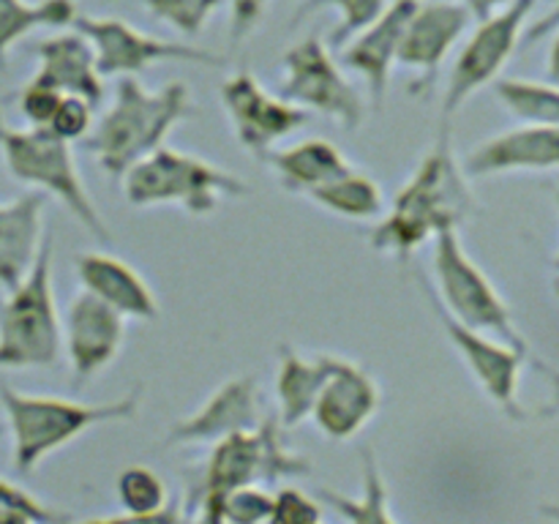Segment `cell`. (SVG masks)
<instances>
[{
    "label": "cell",
    "mask_w": 559,
    "mask_h": 524,
    "mask_svg": "<svg viewBox=\"0 0 559 524\" xmlns=\"http://www.w3.org/2000/svg\"><path fill=\"white\" fill-rule=\"evenodd\" d=\"M311 462L289 451L282 437V420L265 415L254 431H240L213 442V451L200 473L189 480L183 513H194L197 524H224L222 508L233 491L265 480L306 478Z\"/></svg>",
    "instance_id": "3957f363"
},
{
    "label": "cell",
    "mask_w": 559,
    "mask_h": 524,
    "mask_svg": "<svg viewBox=\"0 0 559 524\" xmlns=\"http://www.w3.org/2000/svg\"><path fill=\"white\" fill-rule=\"evenodd\" d=\"M76 33L91 41L96 52V69L102 76H136L140 71L156 63H191V66H222L224 58L191 44L167 41V38L147 36L131 27L129 22L115 16L80 14L71 20Z\"/></svg>",
    "instance_id": "7c38bea8"
},
{
    "label": "cell",
    "mask_w": 559,
    "mask_h": 524,
    "mask_svg": "<svg viewBox=\"0 0 559 524\" xmlns=\"http://www.w3.org/2000/svg\"><path fill=\"white\" fill-rule=\"evenodd\" d=\"M320 9L338 11V22L331 33V47L342 49L349 38L358 36L364 27H369L388 9V0H304L293 20H304V16L314 14Z\"/></svg>",
    "instance_id": "f1b7e54d"
},
{
    "label": "cell",
    "mask_w": 559,
    "mask_h": 524,
    "mask_svg": "<svg viewBox=\"0 0 559 524\" xmlns=\"http://www.w3.org/2000/svg\"><path fill=\"white\" fill-rule=\"evenodd\" d=\"M156 20L167 22L169 27L186 38H197L205 31L207 20L222 9L227 0H140Z\"/></svg>",
    "instance_id": "f546056e"
},
{
    "label": "cell",
    "mask_w": 559,
    "mask_h": 524,
    "mask_svg": "<svg viewBox=\"0 0 559 524\" xmlns=\"http://www.w3.org/2000/svg\"><path fill=\"white\" fill-rule=\"evenodd\" d=\"M0 151L9 167L11 178L20 183L36 186L44 194L58 196L66 211L93 235V238L109 243L112 233L104 224L96 202L87 194L85 183L76 169L71 142L55 136L49 129H14L0 115Z\"/></svg>",
    "instance_id": "52a82bcc"
},
{
    "label": "cell",
    "mask_w": 559,
    "mask_h": 524,
    "mask_svg": "<svg viewBox=\"0 0 559 524\" xmlns=\"http://www.w3.org/2000/svg\"><path fill=\"white\" fill-rule=\"evenodd\" d=\"M31 52L38 58L33 85L52 87L63 96H82L93 107L104 102V76L96 69V52L82 33L41 38Z\"/></svg>",
    "instance_id": "ffe728a7"
},
{
    "label": "cell",
    "mask_w": 559,
    "mask_h": 524,
    "mask_svg": "<svg viewBox=\"0 0 559 524\" xmlns=\"http://www.w3.org/2000/svg\"><path fill=\"white\" fill-rule=\"evenodd\" d=\"M60 98H63V93L52 91V87H41L27 82L20 93V109L27 118V123L36 126V129H47L55 109H58Z\"/></svg>",
    "instance_id": "d590c367"
},
{
    "label": "cell",
    "mask_w": 559,
    "mask_h": 524,
    "mask_svg": "<svg viewBox=\"0 0 559 524\" xmlns=\"http://www.w3.org/2000/svg\"><path fill=\"white\" fill-rule=\"evenodd\" d=\"M418 284L424 289L426 300H429L431 311L440 320L442 331L451 338V344L456 347V353L462 355L464 364L469 366L475 380L480 382V388L486 391V396L513 420H527L530 413L519 404V380H522L524 366H533L540 374H546V380L555 385V393L559 396V374L551 366H546L544 360L535 358L533 353H524V349L511 347V344L500 342L495 336H486V333L473 331V327L462 325V322L453 320L445 311V306L437 298L435 287L429 284V276L424 271H418Z\"/></svg>",
    "instance_id": "9c48e42d"
},
{
    "label": "cell",
    "mask_w": 559,
    "mask_h": 524,
    "mask_svg": "<svg viewBox=\"0 0 559 524\" xmlns=\"http://www.w3.org/2000/svg\"><path fill=\"white\" fill-rule=\"evenodd\" d=\"M74 271L80 276L82 289L96 295L123 317L136 320H156L158 300L151 284L140 276L131 265L107 251H82L74 257Z\"/></svg>",
    "instance_id": "44dd1931"
},
{
    "label": "cell",
    "mask_w": 559,
    "mask_h": 524,
    "mask_svg": "<svg viewBox=\"0 0 559 524\" xmlns=\"http://www.w3.org/2000/svg\"><path fill=\"white\" fill-rule=\"evenodd\" d=\"M47 196L41 191L16 196L0 205V287L5 293L16 287L31 271L41 246V213Z\"/></svg>",
    "instance_id": "7402d4cb"
},
{
    "label": "cell",
    "mask_w": 559,
    "mask_h": 524,
    "mask_svg": "<svg viewBox=\"0 0 559 524\" xmlns=\"http://www.w3.org/2000/svg\"><path fill=\"white\" fill-rule=\"evenodd\" d=\"M267 524H322V505L298 489H282L273 495V511Z\"/></svg>",
    "instance_id": "836d02e7"
},
{
    "label": "cell",
    "mask_w": 559,
    "mask_h": 524,
    "mask_svg": "<svg viewBox=\"0 0 559 524\" xmlns=\"http://www.w3.org/2000/svg\"><path fill=\"white\" fill-rule=\"evenodd\" d=\"M93 109L82 96H63L47 129L66 142H82L93 129Z\"/></svg>",
    "instance_id": "d6a6232c"
},
{
    "label": "cell",
    "mask_w": 559,
    "mask_h": 524,
    "mask_svg": "<svg viewBox=\"0 0 559 524\" xmlns=\"http://www.w3.org/2000/svg\"><path fill=\"white\" fill-rule=\"evenodd\" d=\"M495 96L522 123L557 126L559 129V87L551 82L502 76V80H495Z\"/></svg>",
    "instance_id": "83f0119b"
},
{
    "label": "cell",
    "mask_w": 559,
    "mask_h": 524,
    "mask_svg": "<svg viewBox=\"0 0 559 524\" xmlns=\"http://www.w3.org/2000/svg\"><path fill=\"white\" fill-rule=\"evenodd\" d=\"M533 9L535 0H513L495 16L478 22V27L469 33L448 76L445 96H442V123H451L453 115L506 69L522 41V31Z\"/></svg>",
    "instance_id": "8fae6325"
},
{
    "label": "cell",
    "mask_w": 559,
    "mask_h": 524,
    "mask_svg": "<svg viewBox=\"0 0 559 524\" xmlns=\"http://www.w3.org/2000/svg\"><path fill=\"white\" fill-rule=\"evenodd\" d=\"M456 3L464 5L473 20L484 22V20H489V16H495L497 11L506 9L508 3H513V0H456Z\"/></svg>",
    "instance_id": "74e56055"
},
{
    "label": "cell",
    "mask_w": 559,
    "mask_h": 524,
    "mask_svg": "<svg viewBox=\"0 0 559 524\" xmlns=\"http://www.w3.org/2000/svg\"><path fill=\"white\" fill-rule=\"evenodd\" d=\"M262 424L260 398H257L254 377L227 380L194 415L178 420L169 429L167 442H218L229 434L254 431Z\"/></svg>",
    "instance_id": "d6986e66"
},
{
    "label": "cell",
    "mask_w": 559,
    "mask_h": 524,
    "mask_svg": "<svg viewBox=\"0 0 559 524\" xmlns=\"http://www.w3.org/2000/svg\"><path fill=\"white\" fill-rule=\"evenodd\" d=\"M0 524H36L31 513L25 508H20L16 502L0 500Z\"/></svg>",
    "instance_id": "f35d334b"
},
{
    "label": "cell",
    "mask_w": 559,
    "mask_h": 524,
    "mask_svg": "<svg viewBox=\"0 0 559 524\" xmlns=\"http://www.w3.org/2000/svg\"><path fill=\"white\" fill-rule=\"evenodd\" d=\"M380 402V385L374 377L364 366L338 358L311 407V418L331 440H349L374 418Z\"/></svg>",
    "instance_id": "e0dca14e"
},
{
    "label": "cell",
    "mask_w": 559,
    "mask_h": 524,
    "mask_svg": "<svg viewBox=\"0 0 559 524\" xmlns=\"http://www.w3.org/2000/svg\"><path fill=\"white\" fill-rule=\"evenodd\" d=\"M557 207H559V189H557ZM555 293H557V298H559V254H557V260H555Z\"/></svg>",
    "instance_id": "7bdbcfd3"
},
{
    "label": "cell",
    "mask_w": 559,
    "mask_h": 524,
    "mask_svg": "<svg viewBox=\"0 0 559 524\" xmlns=\"http://www.w3.org/2000/svg\"><path fill=\"white\" fill-rule=\"evenodd\" d=\"M338 355L322 353L311 360L300 358L289 344L278 347V374H276V396L282 407V426H298L306 418H311L317 396L322 385L336 369Z\"/></svg>",
    "instance_id": "603a6c76"
},
{
    "label": "cell",
    "mask_w": 559,
    "mask_h": 524,
    "mask_svg": "<svg viewBox=\"0 0 559 524\" xmlns=\"http://www.w3.org/2000/svg\"><path fill=\"white\" fill-rule=\"evenodd\" d=\"M194 112L186 82H167L162 91L151 93L136 76H120L112 107L82 140V147L96 156L109 178L123 180L136 162L158 151L169 131Z\"/></svg>",
    "instance_id": "7a4b0ae2"
},
{
    "label": "cell",
    "mask_w": 559,
    "mask_h": 524,
    "mask_svg": "<svg viewBox=\"0 0 559 524\" xmlns=\"http://www.w3.org/2000/svg\"><path fill=\"white\" fill-rule=\"evenodd\" d=\"M467 178H489L506 172H544L559 169L557 126L524 123L480 142L462 162Z\"/></svg>",
    "instance_id": "ac0fdd59"
},
{
    "label": "cell",
    "mask_w": 559,
    "mask_h": 524,
    "mask_svg": "<svg viewBox=\"0 0 559 524\" xmlns=\"http://www.w3.org/2000/svg\"><path fill=\"white\" fill-rule=\"evenodd\" d=\"M360 478H364V491L358 500L333 489H320L317 497L333 511L342 513L349 524H396L391 508H388V486L382 480L380 464H377L371 448H360Z\"/></svg>",
    "instance_id": "d4e9b609"
},
{
    "label": "cell",
    "mask_w": 559,
    "mask_h": 524,
    "mask_svg": "<svg viewBox=\"0 0 559 524\" xmlns=\"http://www.w3.org/2000/svg\"><path fill=\"white\" fill-rule=\"evenodd\" d=\"M435 278L437 298L453 320L524 353H533L502 295L464 251L459 229H442L435 235Z\"/></svg>",
    "instance_id": "ba28073f"
},
{
    "label": "cell",
    "mask_w": 559,
    "mask_h": 524,
    "mask_svg": "<svg viewBox=\"0 0 559 524\" xmlns=\"http://www.w3.org/2000/svg\"><path fill=\"white\" fill-rule=\"evenodd\" d=\"M118 497L126 513H153L167 505V486L153 469L129 467L118 475Z\"/></svg>",
    "instance_id": "4dcf8cb0"
},
{
    "label": "cell",
    "mask_w": 559,
    "mask_h": 524,
    "mask_svg": "<svg viewBox=\"0 0 559 524\" xmlns=\"http://www.w3.org/2000/svg\"><path fill=\"white\" fill-rule=\"evenodd\" d=\"M262 162L271 164L284 189L298 194H309L355 169L349 158L328 140H306L284 151H267Z\"/></svg>",
    "instance_id": "cb8c5ba5"
},
{
    "label": "cell",
    "mask_w": 559,
    "mask_h": 524,
    "mask_svg": "<svg viewBox=\"0 0 559 524\" xmlns=\"http://www.w3.org/2000/svg\"><path fill=\"white\" fill-rule=\"evenodd\" d=\"M284 82L278 96L300 109L333 118L344 131H358L366 120V102L358 87L344 76L331 49L320 36H306L282 58Z\"/></svg>",
    "instance_id": "30bf717a"
},
{
    "label": "cell",
    "mask_w": 559,
    "mask_h": 524,
    "mask_svg": "<svg viewBox=\"0 0 559 524\" xmlns=\"http://www.w3.org/2000/svg\"><path fill=\"white\" fill-rule=\"evenodd\" d=\"M415 5L418 0H393L369 27H364L342 47V66L355 71L366 82L371 109L377 112L385 107L391 71L399 58V44H402L404 27L413 16Z\"/></svg>",
    "instance_id": "2e32d148"
},
{
    "label": "cell",
    "mask_w": 559,
    "mask_h": 524,
    "mask_svg": "<svg viewBox=\"0 0 559 524\" xmlns=\"http://www.w3.org/2000/svg\"><path fill=\"white\" fill-rule=\"evenodd\" d=\"M546 76H549L551 85L559 87V31H557V36L551 38L549 60H546Z\"/></svg>",
    "instance_id": "60d3db41"
},
{
    "label": "cell",
    "mask_w": 559,
    "mask_h": 524,
    "mask_svg": "<svg viewBox=\"0 0 559 524\" xmlns=\"http://www.w3.org/2000/svg\"><path fill=\"white\" fill-rule=\"evenodd\" d=\"M222 104L238 142L257 158L309 123L306 109L284 102L282 96H271L249 71H238L222 82Z\"/></svg>",
    "instance_id": "4fadbf2b"
},
{
    "label": "cell",
    "mask_w": 559,
    "mask_h": 524,
    "mask_svg": "<svg viewBox=\"0 0 559 524\" xmlns=\"http://www.w3.org/2000/svg\"><path fill=\"white\" fill-rule=\"evenodd\" d=\"M475 211V196L462 164L453 156L451 123L440 126L435 147L420 158L407 183L396 191L391 211L371 229V249L407 262L442 229H459Z\"/></svg>",
    "instance_id": "6da1fadb"
},
{
    "label": "cell",
    "mask_w": 559,
    "mask_h": 524,
    "mask_svg": "<svg viewBox=\"0 0 559 524\" xmlns=\"http://www.w3.org/2000/svg\"><path fill=\"white\" fill-rule=\"evenodd\" d=\"M52 293V238H44L27 276L0 303V369H47L60 358Z\"/></svg>",
    "instance_id": "5b68a950"
},
{
    "label": "cell",
    "mask_w": 559,
    "mask_h": 524,
    "mask_svg": "<svg viewBox=\"0 0 559 524\" xmlns=\"http://www.w3.org/2000/svg\"><path fill=\"white\" fill-rule=\"evenodd\" d=\"M273 511V495L257 489V484L233 491L222 508L224 524H267Z\"/></svg>",
    "instance_id": "1f68e13d"
},
{
    "label": "cell",
    "mask_w": 559,
    "mask_h": 524,
    "mask_svg": "<svg viewBox=\"0 0 559 524\" xmlns=\"http://www.w3.org/2000/svg\"><path fill=\"white\" fill-rule=\"evenodd\" d=\"M76 16L74 0H0V71L9 49L36 27H69Z\"/></svg>",
    "instance_id": "484cf974"
},
{
    "label": "cell",
    "mask_w": 559,
    "mask_h": 524,
    "mask_svg": "<svg viewBox=\"0 0 559 524\" xmlns=\"http://www.w3.org/2000/svg\"><path fill=\"white\" fill-rule=\"evenodd\" d=\"M85 524H107V519H91V522H85Z\"/></svg>",
    "instance_id": "ee69618b"
},
{
    "label": "cell",
    "mask_w": 559,
    "mask_h": 524,
    "mask_svg": "<svg viewBox=\"0 0 559 524\" xmlns=\"http://www.w3.org/2000/svg\"><path fill=\"white\" fill-rule=\"evenodd\" d=\"M469 22L473 16L456 0H418L404 27L396 58V66L418 71V80L409 87L413 96H424L435 87L442 63L462 41Z\"/></svg>",
    "instance_id": "5bb4252c"
},
{
    "label": "cell",
    "mask_w": 559,
    "mask_h": 524,
    "mask_svg": "<svg viewBox=\"0 0 559 524\" xmlns=\"http://www.w3.org/2000/svg\"><path fill=\"white\" fill-rule=\"evenodd\" d=\"M140 385L123 398L104 404H82L55 396H27L9 385H0V404L9 418L14 437V469L20 475L33 473L58 448L69 445L82 431L98 424L131 420L140 413Z\"/></svg>",
    "instance_id": "277c9868"
},
{
    "label": "cell",
    "mask_w": 559,
    "mask_h": 524,
    "mask_svg": "<svg viewBox=\"0 0 559 524\" xmlns=\"http://www.w3.org/2000/svg\"><path fill=\"white\" fill-rule=\"evenodd\" d=\"M249 183L200 156L162 145L123 175L126 202L134 207L180 205L191 216H207L222 196H249Z\"/></svg>",
    "instance_id": "8992f818"
},
{
    "label": "cell",
    "mask_w": 559,
    "mask_h": 524,
    "mask_svg": "<svg viewBox=\"0 0 559 524\" xmlns=\"http://www.w3.org/2000/svg\"><path fill=\"white\" fill-rule=\"evenodd\" d=\"M107 524H183V505L173 502L164 505L162 511L153 513H126V516L107 519Z\"/></svg>",
    "instance_id": "8d00e7d4"
},
{
    "label": "cell",
    "mask_w": 559,
    "mask_h": 524,
    "mask_svg": "<svg viewBox=\"0 0 559 524\" xmlns=\"http://www.w3.org/2000/svg\"><path fill=\"white\" fill-rule=\"evenodd\" d=\"M555 27H559V5H557L555 11H551V14H546L544 20L535 22V25L530 27V31H527V44H535V41H538V38L549 36V33L555 31Z\"/></svg>",
    "instance_id": "ab89813d"
},
{
    "label": "cell",
    "mask_w": 559,
    "mask_h": 524,
    "mask_svg": "<svg viewBox=\"0 0 559 524\" xmlns=\"http://www.w3.org/2000/svg\"><path fill=\"white\" fill-rule=\"evenodd\" d=\"M311 202H317L325 211L336 213V216L355 218V222H369V218H380L385 211V200H382V191L369 175L353 172L342 175V178L331 180V183L320 186V189L309 191Z\"/></svg>",
    "instance_id": "4316f807"
},
{
    "label": "cell",
    "mask_w": 559,
    "mask_h": 524,
    "mask_svg": "<svg viewBox=\"0 0 559 524\" xmlns=\"http://www.w3.org/2000/svg\"><path fill=\"white\" fill-rule=\"evenodd\" d=\"M63 338L74 385H87L98 371L118 358L126 338V317L82 289L71 298L66 311Z\"/></svg>",
    "instance_id": "9a60e30c"
},
{
    "label": "cell",
    "mask_w": 559,
    "mask_h": 524,
    "mask_svg": "<svg viewBox=\"0 0 559 524\" xmlns=\"http://www.w3.org/2000/svg\"><path fill=\"white\" fill-rule=\"evenodd\" d=\"M229 3V47H243L251 33L262 25L271 0H227Z\"/></svg>",
    "instance_id": "e575fe53"
},
{
    "label": "cell",
    "mask_w": 559,
    "mask_h": 524,
    "mask_svg": "<svg viewBox=\"0 0 559 524\" xmlns=\"http://www.w3.org/2000/svg\"><path fill=\"white\" fill-rule=\"evenodd\" d=\"M540 513H544L546 519H555L559 524V505H540Z\"/></svg>",
    "instance_id": "b9f144b4"
}]
</instances>
